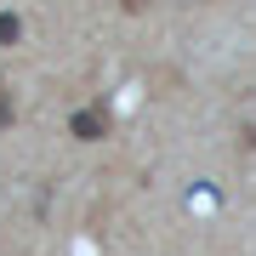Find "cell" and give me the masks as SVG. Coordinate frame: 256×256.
<instances>
[{
	"mask_svg": "<svg viewBox=\"0 0 256 256\" xmlns=\"http://www.w3.org/2000/svg\"><path fill=\"white\" fill-rule=\"evenodd\" d=\"M0 40H6V46L18 40V18H12V12H0Z\"/></svg>",
	"mask_w": 256,
	"mask_h": 256,
	"instance_id": "2",
	"label": "cell"
},
{
	"mask_svg": "<svg viewBox=\"0 0 256 256\" xmlns=\"http://www.w3.org/2000/svg\"><path fill=\"white\" fill-rule=\"evenodd\" d=\"M12 126V92H6V80H0V131Z\"/></svg>",
	"mask_w": 256,
	"mask_h": 256,
	"instance_id": "3",
	"label": "cell"
},
{
	"mask_svg": "<svg viewBox=\"0 0 256 256\" xmlns=\"http://www.w3.org/2000/svg\"><path fill=\"white\" fill-rule=\"evenodd\" d=\"M108 126H114V120H108V102H86V108H74V120H68V131L80 142H102Z\"/></svg>",
	"mask_w": 256,
	"mask_h": 256,
	"instance_id": "1",
	"label": "cell"
},
{
	"mask_svg": "<svg viewBox=\"0 0 256 256\" xmlns=\"http://www.w3.org/2000/svg\"><path fill=\"white\" fill-rule=\"evenodd\" d=\"M120 6H126V12H148V0H120Z\"/></svg>",
	"mask_w": 256,
	"mask_h": 256,
	"instance_id": "4",
	"label": "cell"
}]
</instances>
